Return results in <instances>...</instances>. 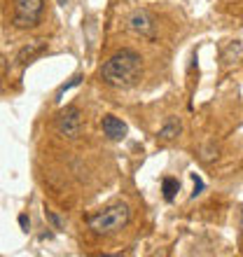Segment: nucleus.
I'll return each instance as SVG.
<instances>
[{"label":"nucleus","instance_id":"obj_1","mask_svg":"<svg viewBox=\"0 0 243 257\" xmlns=\"http://www.w3.org/2000/svg\"><path fill=\"white\" fill-rule=\"evenodd\" d=\"M101 75H103V80H105V84H110V87L129 89V87H134V84H138V80H141L143 59L136 52H131V49H122V52L112 54L105 61Z\"/></svg>","mask_w":243,"mask_h":257},{"label":"nucleus","instance_id":"obj_2","mask_svg":"<svg viewBox=\"0 0 243 257\" xmlns=\"http://www.w3.org/2000/svg\"><path fill=\"white\" fill-rule=\"evenodd\" d=\"M131 220V210L129 206L124 203H112L108 208H103L101 213H96V215L89 217V227L96 231V234H103V236H108V234H117L119 229H124Z\"/></svg>","mask_w":243,"mask_h":257},{"label":"nucleus","instance_id":"obj_3","mask_svg":"<svg viewBox=\"0 0 243 257\" xmlns=\"http://www.w3.org/2000/svg\"><path fill=\"white\" fill-rule=\"evenodd\" d=\"M14 3V26L33 28L42 17L45 0H12Z\"/></svg>","mask_w":243,"mask_h":257},{"label":"nucleus","instance_id":"obj_4","mask_svg":"<svg viewBox=\"0 0 243 257\" xmlns=\"http://www.w3.org/2000/svg\"><path fill=\"white\" fill-rule=\"evenodd\" d=\"M56 126H59L61 136H66V138H77L82 131V112L77 108H66L63 112L59 115L56 119Z\"/></svg>","mask_w":243,"mask_h":257},{"label":"nucleus","instance_id":"obj_5","mask_svg":"<svg viewBox=\"0 0 243 257\" xmlns=\"http://www.w3.org/2000/svg\"><path fill=\"white\" fill-rule=\"evenodd\" d=\"M129 28L134 31V33L143 35V38H152L155 35V17L148 12V10H136L131 17H129Z\"/></svg>","mask_w":243,"mask_h":257},{"label":"nucleus","instance_id":"obj_6","mask_svg":"<svg viewBox=\"0 0 243 257\" xmlns=\"http://www.w3.org/2000/svg\"><path fill=\"white\" fill-rule=\"evenodd\" d=\"M101 126H103V134L108 136L110 141H122L124 136H127V124L122 122V119H117L115 115H105L103 117V122H101Z\"/></svg>","mask_w":243,"mask_h":257},{"label":"nucleus","instance_id":"obj_7","mask_svg":"<svg viewBox=\"0 0 243 257\" xmlns=\"http://www.w3.org/2000/svg\"><path fill=\"white\" fill-rule=\"evenodd\" d=\"M178 190H180V183H178L176 178H166V180H164V199H166V201H173Z\"/></svg>","mask_w":243,"mask_h":257},{"label":"nucleus","instance_id":"obj_8","mask_svg":"<svg viewBox=\"0 0 243 257\" xmlns=\"http://www.w3.org/2000/svg\"><path fill=\"white\" fill-rule=\"evenodd\" d=\"M178 134H180V126H178V124H169V126H164L162 131H159V136H162L164 141H171V138Z\"/></svg>","mask_w":243,"mask_h":257},{"label":"nucleus","instance_id":"obj_9","mask_svg":"<svg viewBox=\"0 0 243 257\" xmlns=\"http://www.w3.org/2000/svg\"><path fill=\"white\" fill-rule=\"evenodd\" d=\"M80 80H82V77H80V75H77V77H73V80L68 82V84H63V87L59 89V98H61V96H63V94H66V91H68V89H70V87H75V84H80Z\"/></svg>","mask_w":243,"mask_h":257},{"label":"nucleus","instance_id":"obj_10","mask_svg":"<svg viewBox=\"0 0 243 257\" xmlns=\"http://www.w3.org/2000/svg\"><path fill=\"white\" fill-rule=\"evenodd\" d=\"M192 180H194V196L196 194H201V190H203V180L196 173H192Z\"/></svg>","mask_w":243,"mask_h":257},{"label":"nucleus","instance_id":"obj_11","mask_svg":"<svg viewBox=\"0 0 243 257\" xmlns=\"http://www.w3.org/2000/svg\"><path fill=\"white\" fill-rule=\"evenodd\" d=\"M47 217H49V220H52V222H54V227H56V229H63V224H61V220L54 215V213H52V210H47Z\"/></svg>","mask_w":243,"mask_h":257},{"label":"nucleus","instance_id":"obj_12","mask_svg":"<svg viewBox=\"0 0 243 257\" xmlns=\"http://www.w3.org/2000/svg\"><path fill=\"white\" fill-rule=\"evenodd\" d=\"M19 224L24 227V229H26V227H28V217H26V215H21V217H19Z\"/></svg>","mask_w":243,"mask_h":257},{"label":"nucleus","instance_id":"obj_13","mask_svg":"<svg viewBox=\"0 0 243 257\" xmlns=\"http://www.w3.org/2000/svg\"><path fill=\"white\" fill-rule=\"evenodd\" d=\"M59 3H61V5H66V0H59Z\"/></svg>","mask_w":243,"mask_h":257},{"label":"nucleus","instance_id":"obj_14","mask_svg":"<svg viewBox=\"0 0 243 257\" xmlns=\"http://www.w3.org/2000/svg\"><path fill=\"white\" fill-rule=\"evenodd\" d=\"M241 227H243V220H241Z\"/></svg>","mask_w":243,"mask_h":257}]
</instances>
